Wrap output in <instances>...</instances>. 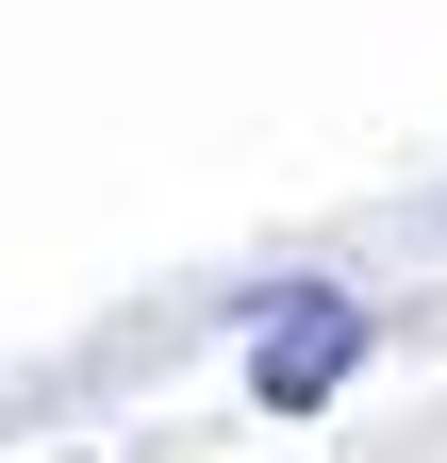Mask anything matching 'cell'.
Listing matches in <instances>:
<instances>
[{
  "mask_svg": "<svg viewBox=\"0 0 447 463\" xmlns=\"http://www.w3.org/2000/svg\"><path fill=\"white\" fill-rule=\"evenodd\" d=\"M348 364H365V298H331V281H299V298H282V331L249 347V381H265V414H315V397L348 381Z\"/></svg>",
  "mask_w": 447,
  "mask_h": 463,
  "instance_id": "cell-1",
  "label": "cell"
}]
</instances>
